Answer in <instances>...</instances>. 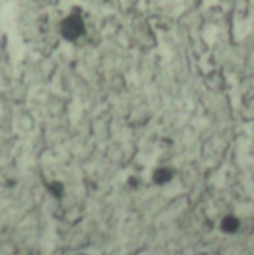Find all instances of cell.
Listing matches in <instances>:
<instances>
[{
  "mask_svg": "<svg viewBox=\"0 0 254 255\" xmlns=\"http://www.w3.org/2000/svg\"><path fill=\"white\" fill-rule=\"evenodd\" d=\"M171 178H172V172L169 169H159L154 175V181L159 184H165V182L171 181Z\"/></svg>",
  "mask_w": 254,
  "mask_h": 255,
  "instance_id": "cell-1",
  "label": "cell"
},
{
  "mask_svg": "<svg viewBox=\"0 0 254 255\" xmlns=\"http://www.w3.org/2000/svg\"><path fill=\"white\" fill-rule=\"evenodd\" d=\"M223 229L226 232H235L238 229V221L235 218H232V217L231 218H226L225 223H223Z\"/></svg>",
  "mask_w": 254,
  "mask_h": 255,
  "instance_id": "cell-2",
  "label": "cell"
}]
</instances>
